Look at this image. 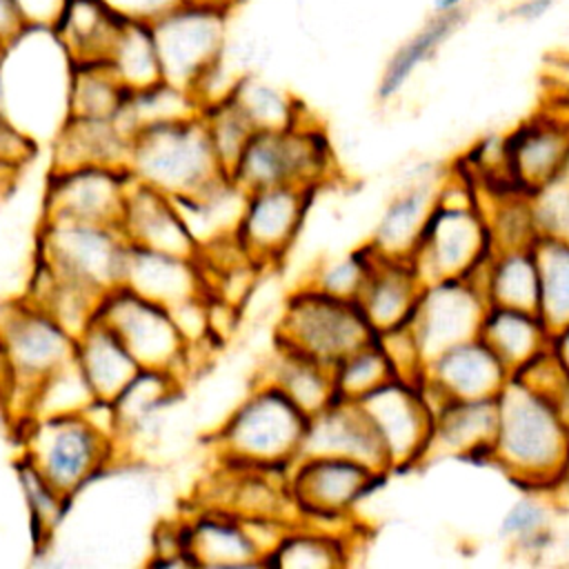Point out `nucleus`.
Instances as JSON below:
<instances>
[{"label": "nucleus", "instance_id": "14", "mask_svg": "<svg viewBox=\"0 0 569 569\" xmlns=\"http://www.w3.org/2000/svg\"><path fill=\"white\" fill-rule=\"evenodd\" d=\"M313 193L316 189L280 184L244 196L233 238L260 269L287 258L307 220Z\"/></svg>", "mask_w": 569, "mask_h": 569}, {"label": "nucleus", "instance_id": "4", "mask_svg": "<svg viewBox=\"0 0 569 569\" xmlns=\"http://www.w3.org/2000/svg\"><path fill=\"white\" fill-rule=\"evenodd\" d=\"M493 238L485 207L469 187L447 178L440 198L411 253L425 284L445 278H469L491 256Z\"/></svg>", "mask_w": 569, "mask_h": 569}, {"label": "nucleus", "instance_id": "55", "mask_svg": "<svg viewBox=\"0 0 569 569\" xmlns=\"http://www.w3.org/2000/svg\"><path fill=\"white\" fill-rule=\"evenodd\" d=\"M189 2H198V4H209V7H218L224 11H231L240 0H189Z\"/></svg>", "mask_w": 569, "mask_h": 569}, {"label": "nucleus", "instance_id": "52", "mask_svg": "<svg viewBox=\"0 0 569 569\" xmlns=\"http://www.w3.org/2000/svg\"><path fill=\"white\" fill-rule=\"evenodd\" d=\"M13 389H16V378H13V369H11V362H9V356L0 342V407L7 409V405L11 402V396H13Z\"/></svg>", "mask_w": 569, "mask_h": 569}, {"label": "nucleus", "instance_id": "43", "mask_svg": "<svg viewBox=\"0 0 569 569\" xmlns=\"http://www.w3.org/2000/svg\"><path fill=\"white\" fill-rule=\"evenodd\" d=\"M91 400H93V393H91L84 376L80 373L78 365L71 360L36 387V391L29 400L27 418L80 413Z\"/></svg>", "mask_w": 569, "mask_h": 569}, {"label": "nucleus", "instance_id": "18", "mask_svg": "<svg viewBox=\"0 0 569 569\" xmlns=\"http://www.w3.org/2000/svg\"><path fill=\"white\" fill-rule=\"evenodd\" d=\"M509 380L511 371L480 336L442 349L425 362L420 373L433 407L442 400L498 398Z\"/></svg>", "mask_w": 569, "mask_h": 569}, {"label": "nucleus", "instance_id": "45", "mask_svg": "<svg viewBox=\"0 0 569 569\" xmlns=\"http://www.w3.org/2000/svg\"><path fill=\"white\" fill-rule=\"evenodd\" d=\"M551 511L545 500L533 496L518 500L502 518L500 533L520 547H542L549 536Z\"/></svg>", "mask_w": 569, "mask_h": 569}, {"label": "nucleus", "instance_id": "57", "mask_svg": "<svg viewBox=\"0 0 569 569\" xmlns=\"http://www.w3.org/2000/svg\"><path fill=\"white\" fill-rule=\"evenodd\" d=\"M0 427H2V420H0Z\"/></svg>", "mask_w": 569, "mask_h": 569}, {"label": "nucleus", "instance_id": "24", "mask_svg": "<svg viewBox=\"0 0 569 569\" xmlns=\"http://www.w3.org/2000/svg\"><path fill=\"white\" fill-rule=\"evenodd\" d=\"M422 287L425 282L411 260L378 256L356 302L376 336H380L409 322Z\"/></svg>", "mask_w": 569, "mask_h": 569}, {"label": "nucleus", "instance_id": "46", "mask_svg": "<svg viewBox=\"0 0 569 569\" xmlns=\"http://www.w3.org/2000/svg\"><path fill=\"white\" fill-rule=\"evenodd\" d=\"M118 18L133 22H156L184 0H102Z\"/></svg>", "mask_w": 569, "mask_h": 569}, {"label": "nucleus", "instance_id": "36", "mask_svg": "<svg viewBox=\"0 0 569 569\" xmlns=\"http://www.w3.org/2000/svg\"><path fill=\"white\" fill-rule=\"evenodd\" d=\"M129 89L107 62H73L69 80V118H118Z\"/></svg>", "mask_w": 569, "mask_h": 569}, {"label": "nucleus", "instance_id": "21", "mask_svg": "<svg viewBox=\"0 0 569 569\" xmlns=\"http://www.w3.org/2000/svg\"><path fill=\"white\" fill-rule=\"evenodd\" d=\"M184 540L196 567L264 565V549L249 520L218 505H209L184 520Z\"/></svg>", "mask_w": 569, "mask_h": 569}, {"label": "nucleus", "instance_id": "49", "mask_svg": "<svg viewBox=\"0 0 569 569\" xmlns=\"http://www.w3.org/2000/svg\"><path fill=\"white\" fill-rule=\"evenodd\" d=\"M558 2L560 0H516L509 9H505V18L518 22H533L547 16Z\"/></svg>", "mask_w": 569, "mask_h": 569}, {"label": "nucleus", "instance_id": "11", "mask_svg": "<svg viewBox=\"0 0 569 569\" xmlns=\"http://www.w3.org/2000/svg\"><path fill=\"white\" fill-rule=\"evenodd\" d=\"M127 345L140 367L182 376L191 365V347L169 307L118 284L102 293L98 313Z\"/></svg>", "mask_w": 569, "mask_h": 569}, {"label": "nucleus", "instance_id": "29", "mask_svg": "<svg viewBox=\"0 0 569 569\" xmlns=\"http://www.w3.org/2000/svg\"><path fill=\"white\" fill-rule=\"evenodd\" d=\"M489 305L538 309V260L533 244L493 247L489 260L473 273Z\"/></svg>", "mask_w": 569, "mask_h": 569}, {"label": "nucleus", "instance_id": "3", "mask_svg": "<svg viewBox=\"0 0 569 569\" xmlns=\"http://www.w3.org/2000/svg\"><path fill=\"white\" fill-rule=\"evenodd\" d=\"M127 171L136 182L169 198L196 196L229 178L200 113L138 129L131 138Z\"/></svg>", "mask_w": 569, "mask_h": 569}, {"label": "nucleus", "instance_id": "6", "mask_svg": "<svg viewBox=\"0 0 569 569\" xmlns=\"http://www.w3.org/2000/svg\"><path fill=\"white\" fill-rule=\"evenodd\" d=\"M329 138L309 116L284 129H256L229 178L244 191L296 184L320 189L333 173Z\"/></svg>", "mask_w": 569, "mask_h": 569}, {"label": "nucleus", "instance_id": "37", "mask_svg": "<svg viewBox=\"0 0 569 569\" xmlns=\"http://www.w3.org/2000/svg\"><path fill=\"white\" fill-rule=\"evenodd\" d=\"M538 260V313L556 331L569 325V240L538 236L533 242Z\"/></svg>", "mask_w": 569, "mask_h": 569}, {"label": "nucleus", "instance_id": "20", "mask_svg": "<svg viewBox=\"0 0 569 569\" xmlns=\"http://www.w3.org/2000/svg\"><path fill=\"white\" fill-rule=\"evenodd\" d=\"M120 284L169 309L209 296L207 278L198 258L176 256L129 242Z\"/></svg>", "mask_w": 569, "mask_h": 569}, {"label": "nucleus", "instance_id": "50", "mask_svg": "<svg viewBox=\"0 0 569 569\" xmlns=\"http://www.w3.org/2000/svg\"><path fill=\"white\" fill-rule=\"evenodd\" d=\"M27 29L16 0H0V42L7 44Z\"/></svg>", "mask_w": 569, "mask_h": 569}, {"label": "nucleus", "instance_id": "48", "mask_svg": "<svg viewBox=\"0 0 569 569\" xmlns=\"http://www.w3.org/2000/svg\"><path fill=\"white\" fill-rule=\"evenodd\" d=\"M16 4L27 27L53 29L67 7V0H16Z\"/></svg>", "mask_w": 569, "mask_h": 569}, {"label": "nucleus", "instance_id": "12", "mask_svg": "<svg viewBox=\"0 0 569 569\" xmlns=\"http://www.w3.org/2000/svg\"><path fill=\"white\" fill-rule=\"evenodd\" d=\"M227 16L224 9L184 0L151 22L164 82L196 91L200 80L222 62Z\"/></svg>", "mask_w": 569, "mask_h": 569}, {"label": "nucleus", "instance_id": "39", "mask_svg": "<svg viewBox=\"0 0 569 569\" xmlns=\"http://www.w3.org/2000/svg\"><path fill=\"white\" fill-rule=\"evenodd\" d=\"M229 93L253 129H284L307 116L291 93L258 78H238Z\"/></svg>", "mask_w": 569, "mask_h": 569}, {"label": "nucleus", "instance_id": "54", "mask_svg": "<svg viewBox=\"0 0 569 569\" xmlns=\"http://www.w3.org/2000/svg\"><path fill=\"white\" fill-rule=\"evenodd\" d=\"M467 0H433V11H456L462 9Z\"/></svg>", "mask_w": 569, "mask_h": 569}, {"label": "nucleus", "instance_id": "10", "mask_svg": "<svg viewBox=\"0 0 569 569\" xmlns=\"http://www.w3.org/2000/svg\"><path fill=\"white\" fill-rule=\"evenodd\" d=\"M389 473L351 458L300 453L284 471V487L296 509V520L342 522Z\"/></svg>", "mask_w": 569, "mask_h": 569}, {"label": "nucleus", "instance_id": "58", "mask_svg": "<svg viewBox=\"0 0 569 569\" xmlns=\"http://www.w3.org/2000/svg\"><path fill=\"white\" fill-rule=\"evenodd\" d=\"M0 51H2V49H0Z\"/></svg>", "mask_w": 569, "mask_h": 569}, {"label": "nucleus", "instance_id": "42", "mask_svg": "<svg viewBox=\"0 0 569 569\" xmlns=\"http://www.w3.org/2000/svg\"><path fill=\"white\" fill-rule=\"evenodd\" d=\"M200 118L204 122L211 147H213L222 169L229 176L242 147L247 144V140L251 138V133L256 129L249 122V118L242 113V109L236 104L231 93L204 104L200 109Z\"/></svg>", "mask_w": 569, "mask_h": 569}, {"label": "nucleus", "instance_id": "35", "mask_svg": "<svg viewBox=\"0 0 569 569\" xmlns=\"http://www.w3.org/2000/svg\"><path fill=\"white\" fill-rule=\"evenodd\" d=\"M347 538L307 522H291L264 565L284 569H331L347 562Z\"/></svg>", "mask_w": 569, "mask_h": 569}, {"label": "nucleus", "instance_id": "1", "mask_svg": "<svg viewBox=\"0 0 569 569\" xmlns=\"http://www.w3.org/2000/svg\"><path fill=\"white\" fill-rule=\"evenodd\" d=\"M489 460L531 491L560 485L569 467V422L545 391L518 376L498 396Z\"/></svg>", "mask_w": 569, "mask_h": 569}, {"label": "nucleus", "instance_id": "13", "mask_svg": "<svg viewBox=\"0 0 569 569\" xmlns=\"http://www.w3.org/2000/svg\"><path fill=\"white\" fill-rule=\"evenodd\" d=\"M356 402L385 447L389 471L416 467L429 458L433 402L420 380L391 378Z\"/></svg>", "mask_w": 569, "mask_h": 569}, {"label": "nucleus", "instance_id": "40", "mask_svg": "<svg viewBox=\"0 0 569 569\" xmlns=\"http://www.w3.org/2000/svg\"><path fill=\"white\" fill-rule=\"evenodd\" d=\"M18 480L20 489L24 493V502L29 509V525H31V538L36 549H44L67 516L71 507V498H67L62 491H58L24 456H20L18 465Z\"/></svg>", "mask_w": 569, "mask_h": 569}, {"label": "nucleus", "instance_id": "22", "mask_svg": "<svg viewBox=\"0 0 569 569\" xmlns=\"http://www.w3.org/2000/svg\"><path fill=\"white\" fill-rule=\"evenodd\" d=\"M120 231L131 244L149 247L176 256L198 258L200 244L180 216L176 202L140 182H131L120 220Z\"/></svg>", "mask_w": 569, "mask_h": 569}, {"label": "nucleus", "instance_id": "34", "mask_svg": "<svg viewBox=\"0 0 569 569\" xmlns=\"http://www.w3.org/2000/svg\"><path fill=\"white\" fill-rule=\"evenodd\" d=\"M104 62L129 91L162 82L153 29L147 22L122 20Z\"/></svg>", "mask_w": 569, "mask_h": 569}, {"label": "nucleus", "instance_id": "19", "mask_svg": "<svg viewBox=\"0 0 569 569\" xmlns=\"http://www.w3.org/2000/svg\"><path fill=\"white\" fill-rule=\"evenodd\" d=\"M302 453L351 458L378 471L391 473L385 447L371 420L356 400L336 398L322 411L313 413L307 425Z\"/></svg>", "mask_w": 569, "mask_h": 569}, {"label": "nucleus", "instance_id": "8", "mask_svg": "<svg viewBox=\"0 0 569 569\" xmlns=\"http://www.w3.org/2000/svg\"><path fill=\"white\" fill-rule=\"evenodd\" d=\"M0 342L9 356L16 389L4 413L22 422L36 387L73 360L76 336L31 298L0 309Z\"/></svg>", "mask_w": 569, "mask_h": 569}, {"label": "nucleus", "instance_id": "41", "mask_svg": "<svg viewBox=\"0 0 569 569\" xmlns=\"http://www.w3.org/2000/svg\"><path fill=\"white\" fill-rule=\"evenodd\" d=\"M331 369L336 393L345 400H360L387 380L398 378L396 367L378 338L360 345L340 358Z\"/></svg>", "mask_w": 569, "mask_h": 569}, {"label": "nucleus", "instance_id": "47", "mask_svg": "<svg viewBox=\"0 0 569 569\" xmlns=\"http://www.w3.org/2000/svg\"><path fill=\"white\" fill-rule=\"evenodd\" d=\"M36 151V142L0 113V158L22 167Z\"/></svg>", "mask_w": 569, "mask_h": 569}, {"label": "nucleus", "instance_id": "15", "mask_svg": "<svg viewBox=\"0 0 569 569\" xmlns=\"http://www.w3.org/2000/svg\"><path fill=\"white\" fill-rule=\"evenodd\" d=\"M487 307L485 291L473 278H445L425 284L407 322L422 360L478 336Z\"/></svg>", "mask_w": 569, "mask_h": 569}, {"label": "nucleus", "instance_id": "2", "mask_svg": "<svg viewBox=\"0 0 569 569\" xmlns=\"http://www.w3.org/2000/svg\"><path fill=\"white\" fill-rule=\"evenodd\" d=\"M309 416L273 382L256 385L229 409L213 433L224 465L287 471L302 453Z\"/></svg>", "mask_w": 569, "mask_h": 569}, {"label": "nucleus", "instance_id": "26", "mask_svg": "<svg viewBox=\"0 0 569 569\" xmlns=\"http://www.w3.org/2000/svg\"><path fill=\"white\" fill-rule=\"evenodd\" d=\"M73 362L84 376L93 398L113 402L140 371L127 345L100 318H93L78 336Z\"/></svg>", "mask_w": 569, "mask_h": 569}, {"label": "nucleus", "instance_id": "51", "mask_svg": "<svg viewBox=\"0 0 569 569\" xmlns=\"http://www.w3.org/2000/svg\"><path fill=\"white\" fill-rule=\"evenodd\" d=\"M549 353L558 362V367L565 371V376L569 378V325L551 331Z\"/></svg>", "mask_w": 569, "mask_h": 569}, {"label": "nucleus", "instance_id": "17", "mask_svg": "<svg viewBox=\"0 0 569 569\" xmlns=\"http://www.w3.org/2000/svg\"><path fill=\"white\" fill-rule=\"evenodd\" d=\"M131 182L127 167H53L44 189V216L118 224Z\"/></svg>", "mask_w": 569, "mask_h": 569}, {"label": "nucleus", "instance_id": "23", "mask_svg": "<svg viewBox=\"0 0 569 569\" xmlns=\"http://www.w3.org/2000/svg\"><path fill=\"white\" fill-rule=\"evenodd\" d=\"M445 180L447 178L442 173H427L422 178H413L387 204L367 244L378 256L409 260L440 198V189Z\"/></svg>", "mask_w": 569, "mask_h": 569}, {"label": "nucleus", "instance_id": "16", "mask_svg": "<svg viewBox=\"0 0 569 569\" xmlns=\"http://www.w3.org/2000/svg\"><path fill=\"white\" fill-rule=\"evenodd\" d=\"M502 176L529 196L565 178L569 169V118L538 113L500 140Z\"/></svg>", "mask_w": 569, "mask_h": 569}, {"label": "nucleus", "instance_id": "32", "mask_svg": "<svg viewBox=\"0 0 569 569\" xmlns=\"http://www.w3.org/2000/svg\"><path fill=\"white\" fill-rule=\"evenodd\" d=\"M120 24L122 18L102 0H67L53 33L71 62H104Z\"/></svg>", "mask_w": 569, "mask_h": 569}, {"label": "nucleus", "instance_id": "56", "mask_svg": "<svg viewBox=\"0 0 569 569\" xmlns=\"http://www.w3.org/2000/svg\"><path fill=\"white\" fill-rule=\"evenodd\" d=\"M2 47H4V44H2V42H0V49H2Z\"/></svg>", "mask_w": 569, "mask_h": 569}, {"label": "nucleus", "instance_id": "5", "mask_svg": "<svg viewBox=\"0 0 569 569\" xmlns=\"http://www.w3.org/2000/svg\"><path fill=\"white\" fill-rule=\"evenodd\" d=\"M22 456L67 498L78 496L116 456L118 438L82 411L18 422Z\"/></svg>", "mask_w": 569, "mask_h": 569}, {"label": "nucleus", "instance_id": "30", "mask_svg": "<svg viewBox=\"0 0 569 569\" xmlns=\"http://www.w3.org/2000/svg\"><path fill=\"white\" fill-rule=\"evenodd\" d=\"M465 20H467V7L456 11H433V16L427 18L422 27H418L389 56L378 78V87H376L378 100L387 102L393 96H398L405 89V84L411 80V76L442 49V44L465 24Z\"/></svg>", "mask_w": 569, "mask_h": 569}, {"label": "nucleus", "instance_id": "33", "mask_svg": "<svg viewBox=\"0 0 569 569\" xmlns=\"http://www.w3.org/2000/svg\"><path fill=\"white\" fill-rule=\"evenodd\" d=\"M27 298L49 311L67 331L78 336L96 318L102 293L58 276L36 260L33 282Z\"/></svg>", "mask_w": 569, "mask_h": 569}, {"label": "nucleus", "instance_id": "31", "mask_svg": "<svg viewBox=\"0 0 569 569\" xmlns=\"http://www.w3.org/2000/svg\"><path fill=\"white\" fill-rule=\"evenodd\" d=\"M260 378L282 389L309 418L338 398L333 369L329 365L278 342Z\"/></svg>", "mask_w": 569, "mask_h": 569}, {"label": "nucleus", "instance_id": "27", "mask_svg": "<svg viewBox=\"0 0 569 569\" xmlns=\"http://www.w3.org/2000/svg\"><path fill=\"white\" fill-rule=\"evenodd\" d=\"M478 336L507 365L511 376L527 369L549 351L551 329L538 311L489 305Z\"/></svg>", "mask_w": 569, "mask_h": 569}, {"label": "nucleus", "instance_id": "9", "mask_svg": "<svg viewBox=\"0 0 569 569\" xmlns=\"http://www.w3.org/2000/svg\"><path fill=\"white\" fill-rule=\"evenodd\" d=\"M129 240L118 224L44 216L36 260L98 293L120 284Z\"/></svg>", "mask_w": 569, "mask_h": 569}, {"label": "nucleus", "instance_id": "44", "mask_svg": "<svg viewBox=\"0 0 569 569\" xmlns=\"http://www.w3.org/2000/svg\"><path fill=\"white\" fill-rule=\"evenodd\" d=\"M376 258L378 253L365 244L318 267L309 282L327 293L356 300L376 264Z\"/></svg>", "mask_w": 569, "mask_h": 569}, {"label": "nucleus", "instance_id": "38", "mask_svg": "<svg viewBox=\"0 0 569 569\" xmlns=\"http://www.w3.org/2000/svg\"><path fill=\"white\" fill-rule=\"evenodd\" d=\"M178 387H180L178 376L160 369L140 367L133 380L111 402L116 422H118V436L122 431L127 433V431L142 429V425L171 400Z\"/></svg>", "mask_w": 569, "mask_h": 569}, {"label": "nucleus", "instance_id": "28", "mask_svg": "<svg viewBox=\"0 0 569 569\" xmlns=\"http://www.w3.org/2000/svg\"><path fill=\"white\" fill-rule=\"evenodd\" d=\"M133 133L120 118H67L53 138V167H127Z\"/></svg>", "mask_w": 569, "mask_h": 569}, {"label": "nucleus", "instance_id": "25", "mask_svg": "<svg viewBox=\"0 0 569 569\" xmlns=\"http://www.w3.org/2000/svg\"><path fill=\"white\" fill-rule=\"evenodd\" d=\"M498 427V398L442 400L433 407L431 453L489 458Z\"/></svg>", "mask_w": 569, "mask_h": 569}, {"label": "nucleus", "instance_id": "7", "mask_svg": "<svg viewBox=\"0 0 569 569\" xmlns=\"http://www.w3.org/2000/svg\"><path fill=\"white\" fill-rule=\"evenodd\" d=\"M378 338L360 305L327 293L311 282L293 289L276 322V342L307 353L329 367Z\"/></svg>", "mask_w": 569, "mask_h": 569}, {"label": "nucleus", "instance_id": "53", "mask_svg": "<svg viewBox=\"0 0 569 569\" xmlns=\"http://www.w3.org/2000/svg\"><path fill=\"white\" fill-rule=\"evenodd\" d=\"M18 171H20L18 164L0 158V193H4L13 184V180L18 178Z\"/></svg>", "mask_w": 569, "mask_h": 569}]
</instances>
